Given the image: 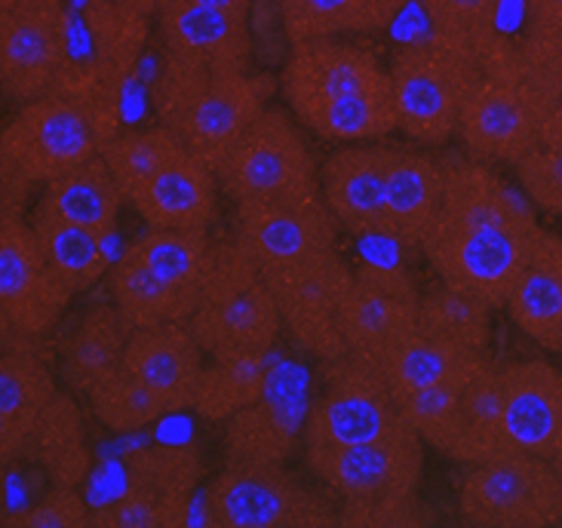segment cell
<instances>
[{
  "instance_id": "9",
  "label": "cell",
  "mask_w": 562,
  "mask_h": 528,
  "mask_svg": "<svg viewBox=\"0 0 562 528\" xmlns=\"http://www.w3.org/2000/svg\"><path fill=\"white\" fill-rule=\"evenodd\" d=\"M541 231L538 218L488 225L437 222L422 240V256L446 287L464 289L498 311L507 304Z\"/></svg>"
},
{
  "instance_id": "33",
  "label": "cell",
  "mask_w": 562,
  "mask_h": 528,
  "mask_svg": "<svg viewBox=\"0 0 562 528\" xmlns=\"http://www.w3.org/2000/svg\"><path fill=\"white\" fill-rule=\"evenodd\" d=\"M29 218L49 268L59 273L65 287L75 295L105 280L114 265L105 252V237H99L90 227L75 225L61 215L37 210V206H31Z\"/></svg>"
},
{
  "instance_id": "2",
  "label": "cell",
  "mask_w": 562,
  "mask_h": 528,
  "mask_svg": "<svg viewBox=\"0 0 562 528\" xmlns=\"http://www.w3.org/2000/svg\"><path fill=\"white\" fill-rule=\"evenodd\" d=\"M427 442L406 418L391 434L341 449L302 452L307 473L329 488L338 526H422Z\"/></svg>"
},
{
  "instance_id": "38",
  "label": "cell",
  "mask_w": 562,
  "mask_h": 528,
  "mask_svg": "<svg viewBox=\"0 0 562 528\" xmlns=\"http://www.w3.org/2000/svg\"><path fill=\"white\" fill-rule=\"evenodd\" d=\"M126 488L167 501L188 514L191 495L203 480V458L191 446H148L123 458Z\"/></svg>"
},
{
  "instance_id": "15",
  "label": "cell",
  "mask_w": 562,
  "mask_h": 528,
  "mask_svg": "<svg viewBox=\"0 0 562 528\" xmlns=\"http://www.w3.org/2000/svg\"><path fill=\"white\" fill-rule=\"evenodd\" d=\"M75 302L49 268L25 210H0V329L49 335Z\"/></svg>"
},
{
  "instance_id": "50",
  "label": "cell",
  "mask_w": 562,
  "mask_h": 528,
  "mask_svg": "<svg viewBox=\"0 0 562 528\" xmlns=\"http://www.w3.org/2000/svg\"><path fill=\"white\" fill-rule=\"evenodd\" d=\"M198 3H206V7H215V10H225V13L244 15V19H249V13H252V0H198Z\"/></svg>"
},
{
  "instance_id": "39",
  "label": "cell",
  "mask_w": 562,
  "mask_h": 528,
  "mask_svg": "<svg viewBox=\"0 0 562 528\" xmlns=\"http://www.w3.org/2000/svg\"><path fill=\"white\" fill-rule=\"evenodd\" d=\"M502 7L504 0H425L427 34L483 65L504 41H510L498 31Z\"/></svg>"
},
{
  "instance_id": "28",
  "label": "cell",
  "mask_w": 562,
  "mask_h": 528,
  "mask_svg": "<svg viewBox=\"0 0 562 528\" xmlns=\"http://www.w3.org/2000/svg\"><path fill=\"white\" fill-rule=\"evenodd\" d=\"M130 323L111 304H90L83 314L71 319V326L59 335L56 345V366L65 391L77 400H87V393L114 372L123 360V350L130 341Z\"/></svg>"
},
{
  "instance_id": "32",
  "label": "cell",
  "mask_w": 562,
  "mask_h": 528,
  "mask_svg": "<svg viewBox=\"0 0 562 528\" xmlns=\"http://www.w3.org/2000/svg\"><path fill=\"white\" fill-rule=\"evenodd\" d=\"M277 15L292 46L319 37L379 34L394 25L400 10L384 0H277Z\"/></svg>"
},
{
  "instance_id": "11",
  "label": "cell",
  "mask_w": 562,
  "mask_h": 528,
  "mask_svg": "<svg viewBox=\"0 0 562 528\" xmlns=\"http://www.w3.org/2000/svg\"><path fill=\"white\" fill-rule=\"evenodd\" d=\"M458 516L473 528H548L562 523V485L553 461L495 452L468 464L458 483Z\"/></svg>"
},
{
  "instance_id": "49",
  "label": "cell",
  "mask_w": 562,
  "mask_h": 528,
  "mask_svg": "<svg viewBox=\"0 0 562 528\" xmlns=\"http://www.w3.org/2000/svg\"><path fill=\"white\" fill-rule=\"evenodd\" d=\"M111 3H117L123 10H133V13H142L148 15V19H154V15L164 10L167 0H111Z\"/></svg>"
},
{
  "instance_id": "5",
  "label": "cell",
  "mask_w": 562,
  "mask_h": 528,
  "mask_svg": "<svg viewBox=\"0 0 562 528\" xmlns=\"http://www.w3.org/2000/svg\"><path fill=\"white\" fill-rule=\"evenodd\" d=\"M548 111V102L519 75L517 41H507L483 61V75L464 96L458 142L480 164L517 167L541 145Z\"/></svg>"
},
{
  "instance_id": "26",
  "label": "cell",
  "mask_w": 562,
  "mask_h": 528,
  "mask_svg": "<svg viewBox=\"0 0 562 528\" xmlns=\"http://www.w3.org/2000/svg\"><path fill=\"white\" fill-rule=\"evenodd\" d=\"M307 406L286 384H277L274 372L268 391L252 406L240 408L225 422V461L228 464H277L302 454Z\"/></svg>"
},
{
  "instance_id": "51",
  "label": "cell",
  "mask_w": 562,
  "mask_h": 528,
  "mask_svg": "<svg viewBox=\"0 0 562 528\" xmlns=\"http://www.w3.org/2000/svg\"><path fill=\"white\" fill-rule=\"evenodd\" d=\"M544 350H548V353H560L562 357V311L560 317H557V326H553V333H550Z\"/></svg>"
},
{
  "instance_id": "14",
  "label": "cell",
  "mask_w": 562,
  "mask_h": 528,
  "mask_svg": "<svg viewBox=\"0 0 562 528\" xmlns=\"http://www.w3.org/2000/svg\"><path fill=\"white\" fill-rule=\"evenodd\" d=\"M71 59V15L65 0H37L0 10V92L19 108L56 90Z\"/></svg>"
},
{
  "instance_id": "13",
  "label": "cell",
  "mask_w": 562,
  "mask_h": 528,
  "mask_svg": "<svg viewBox=\"0 0 562 528\" xmlns=\"http://www.w3.org/2000/svg\"><path fill=\"white\" fill-rule=\"evenodd\" d=\"M265 280L280 307L283 333L295 348L319 362L348 353L345 335L338 329V307L353 271L338 249L265 271Z\"/></svg>"
},
{
  "instance_id": "18",
  "label": "cell",
  "mask_w": 562,
  "mask_h": 528,
  "mask_svg": "<svg viewBox=\"0 0 562 528\" xmlns=\"http://www.w3.org/2000/svg\"><path fill=\"white\" fill-rule=\"evenodd\" d=\"M46 335L0 329V461L15 468L25 461L46 412L59 396Z\"/></svg>"
},
{
  "instance_id": "16",
  "label": "cell",
  "mask_w": 562,
  "mask_h": 528,
  "mask_svg": "<svg viewBox=\"0 0 562 528\" xmlns=\"http://www.w3.org/2000/svg\"><path fill=\"white\" fill-rule=\"evenodd\" d=\"M338 218L323 196L234 203V240L259 271L286 268L338 249Z\"/></svg>"
},
{
  "instance_id": "45",
  "label": "cell",
  "mask_w": 562,
  "mask_h": 528,
  "mask_svg": "<svg viewBox=\"0 0 562 528\" xmlns=\"http://www.w3.org/2000/svg\"><path fill=\"white\" fill-rule=\"evenodd\" d=\"M517 65L522 80L550 108H562V34L526 31L517 41Z\"/></svg>"
},
{
  "instance_id": "40",
  "label": "cell",
  "mask_w": 562,
  "mask_h": 528,
  "mask_svg": "<svg viewBox=\"0 0 562 528\" xmlns=\"http://www.w3.org/2000/svg\"><path fill=\"white\" fill-rule=\"evenodd\" d=\"M87 406L92 418L111 434H136L169 415L167 403L126 366H117L95 381V387L87 393Z\"/></svg>"
},
{
  "instance_id": "48",
  "label": "cell",
  "mask_w": 562,
  "mask_h": 528,
  "mask_svg": "<svg viewBox=\"0 0 562 528\" xmlns=\"http://www.w3.org/2000/svg\"><path fill=\"white\" fill-rule=\"evenodd\" d=\"M526 31L562 34V0H526Z\"/></svg>"
},
{
  "instance_id": "29",
  "label": "cell",
  "mask_w": 562,
  "mask_h": 528,
  "mask_svg": "<svg viewBox=\"0 0 562 528\" xmlns=\"http://www.w3.org/2000/svg\"><path fill=\"white\" fill-rule=\"evenodd\" d=\"M34 206L61 215L75 225L90 227L99 237H111L117 231L121 210L126 206V194L105 164V157L95 154L92 160L80 164L71 172L46 181Z\"/></svg>"
},
{
  "instance_id": "12",
  "label": "cell",
  "mask_w": 562,
  "mask_h": 528,
  "mask_svg": "<svg viewBox=\"0 0 562 528\" xmlns=\"http://www.w3.org/2000/svg\"><path fill=\"white\" fill-rule=\"evenodd\" d=\"M319 366L323 381L317 396L307 403L302 452L372 442L403 422L394 393L369 357L348 350Z\"/></svg>"
},
{
  "instance_id": "22",
  "label": "cell",
  "mask_w": 562,
  "mask_h": 528,
  "mask_svg": "<svg viewBox=\"0 0 562 528\" xmlns=\"http://www.w3.org/2000/svg\"><path fill=\"white\" fill-rule=\"evenodd\" d=\"M387 142H360L329 154L319 167V194L338 225L357 237H384L387 218Z\"/></svg>"
},
{
  "instance_id": "17",
  "label": "cell",
  "mask_w": 562,
  "mask_h": 528,
  "mask_svg": "<svg viewBox=\"0 0 562 528\" xmlns=\"http://www.w3.org/2000/svg\"><path fill=\"white\" fill-rule=\"evenodd\" d=\"M87 59H68L56 87L90 92L117 117L121 99L133 83L138 61L151 34V19L133 10H123L111 0H87L83 10Z\"/></svg>"
},
{
  "instance_id": "7",
  "label": "cell",
  "mask_w": 562,
  "mask_h": 528,
  "mask_svg": "<svg viewBox=\"0 0 562 528\" xmlns=\"http://www.w3.org/2000/svg\"><path fill=\"white\" fill-rule=\"evenodd\" d=\"M304 133L286 102H271L215 167L222 194L231 203L323 196L319 167Z\"/></svg>"
},
{
  "instance_id": "46",
  "label": "cell",
  "mask_w": 562,
  "mask_h": 528,
  "mask_svg": "<svg viewBox=\"0 0 562 528\" xmlns=\"http://www.w3.org/2000/svg\"><path fill=\"white\" fill-rule=\"evenodd\" d=\"M184 519V510L138 488H123L117 498L92 504V528H179Z\"/></svg>"
},
{
  "instance_id": "37",
  "label": "cell",
  "mask_w": 562,
  "mask_h": 528,
  "mask_svg": "<svg viewBox=\"0 0 562 528\" xmlns=\"http://www.w3.org/2000/svg\"><path fill=\"white\" fill-rule=\"evenodd\" d=\"M123 252L148 265L154 273L182 289L203 292L213 271L215 243L210 231H179V227H148L123 246Z\"/></svg>"
},
{
  "instance_id": "41",
  "label": "cell",
  "mask_w": 562,
  "mask_h": 528,
  "mask_svg": "<svg viewBox=\"0 0 562 528\" xmlns=\"http://www.w3.org/2000/svg\"><path fill=\"white\" fill-rule=\"evenodd\" d=\"M492 304L476 299L471 292L437 283L422 292L418 326L427 333L442 335L456 345L473 350H488L492 341Z\"/></svg>"
},
{
  "instance_id": "1",
  "label": "cell",
  "mask_w": 562,
  "mask_h": 528,
  "mask_svg": "<svg viewBox=\"0 0 562 528\" xmlns=\"http://www.w3.org/2000/svg\"><path fill=\"white\" fill-rule=\"evenodd\" d=\"M280 96L304 130L329 145L384 142L400 133L391 71L369 46L345 37L289 46Z\"/></svg>"
},
{
  "instance_id": "42",
  "label": "cell",
  "mask_w": 562,
  "mask_h": 528,
  "mask_svg": "<svg viewBox=\"0 0 562 528\" xmlns=\"http://www.w3.org/2000/svg\"><path fill=\"white\" fill-rule=\"evenodd\" d=\"M182 151V142L157 121L151 126H138V130H117L102 145V157L114 172V179L121 181L123 194H130L138 181H145L160 167H167L169 160Z\"/></svg>"
},
{
  "instance_id": "19",
  "label": "cell",
  "mask_w": 562,
  "mask_h": 528,
  "mask_svg": "<svg viewBox=\"0 0 562 528\" xmlns=\"http://www.w3.org/2000/svg\"><path fill=\"white\" fill-rule=\"evenodd\" d=\"M495 446L553 461L562 446V369L544 357L504 362Z\"/></svg>"
},
{
  "instance_id": "24",
  "label": "cell",
  "mask_w": 562,
  "mask_h": 528,
  "mask_svg": "<svg viewBox=\"0 0 562 528\" xmlns=\"http://www.w3.org/2000/svg\"><path fill=\"white\" fill-rule=\"evenodd\" d=\"M206 362L210 357L200 348L198 335L191 333L188 319H179V323L133 329L121 366L142 378L167 403L169 415H176L184 408H194Z\"/></svg>"
},
{
  "instance_id": "6",
  "label": "cell",
  "mask_w": 562,
  "mask_h": 528,
  "mask_svg": "<svg viewBox=\"0 0 562 528\" xmlns=\"http://www.w3.org/2000/svg\"><path fill=\"white\" fill-rule=\"evenodd\" d=\"M206 357L274 353L283 319L259 265L234 237L215 243L213 271L203 283L198 311L188 319Z\"/></svg>"
},
{
  "instance_id": "44",
  "label": "cell",
  "mask_w": 562,
  "mask_h": 528,
  "mask_svg": "<svg viewBox=\"0 0 562 528\" xmlns=\"http://www.w3.org/2000/svg\"><path fill=\"white\" fill-rule=\"evenodd\" d=\"M92 504L77 485H49L34 504L3 514V528H90Z\"/></svg>"
},
{
  "instance_id": "54",
  "label": "cell",
  "mask_w": 562,
  "mask_h": 528,
  "mask_svg": "<svg viewBox=\"0 0 562 528\" xmlns=\"http://www.w3.org/2000/svg\"><path fill=\"white\" fill-rule=\"evenodd\" d=\"M384 3H391V7H394V10H400V13H403V7H406V0H384Z\"/></svg>"
},
{
  "instance_id": "27",
  "label": "cell",
  "mask_w": 562,
  "mask_h": 528,
  "mask_svg": "<svg viewBox=\"0 0 562 528\" xmlns=\"http://www.w3.org/2000/svg\"><path fill=\"white\" fill-rule=\"evenodd\" d=\"M442 196L446 164L422 148L391 145L384 240L406 249H422V240L440 218Z\"/></svg>"
},
{
  "instance_id": "25",
  "label": "cell",
  "mask_w": 562,
  "mask_h": 528,
  "mask_svg": "<svg viewBox=\"0 0 562 528\" xmlns=\"http://www.w3.org/2000/svg\"><path fill=\"white\" fill-rule=\"evenodd\" d=\"M369 360L379 366L394 396L442 387V384H468L488 362H495L488 350L464 348L442 335L427 333L422 326L400 335Z\"/></svg>"
},
{
  "instance_id": "52",
  "label": "cell",
  "mask_w": 562,
  "mask_h": 528,
  "mask_svg": "<svg viewBox=\"0 0 562 528\" xmlns=\"http://www.w3.org/2000/svg\"><path fill=\"white\" fill-rule=\"evenodd\" d=\"M22 3H37V0H0V10H13V7H22Z\"/></svg>"
},
{
  "instance_id": "3",
  "label": "cell",
  "mask_w": 562,
  "mask_h": 528,
  "mask_svg": "<svg viewBox=\"0 0 562 528\" xmlns=\"http://www.w3.org/2000/svg\"><path fill=\"white\" fill-rule=\"evenodd\" d=\"M117 130V117L99 99L71 87H56L13 108L0 130L3 206L25 210L34 188L102 154V145Z\"/></svg>"
},
{
  "instance_id": "21",
  "label": "cell",
  "mask_w": 562,
  "mask_h": 528,
  "mask_svg": "<svg viewBox=\"0 0 562 528\" xmlns=\"http://www.w3.org/2000/svg\"><path fill=\"white\" fill-rule=\"evenodd\" d=\"M422 292L409 273L381 265H363L353 271L348 292L338 307V329L345 345L360 357H372L400 335L418 326Z\"/></svg>"
},
{
  "instance_id": "35",
  "label": "cell",
  "mask_w": 562,
  "mask_h": 528,
  "mask_svg": "<svg viewBox=\"0 0 562 528\" xmlns=\"http://www.w3.org/2000/svg\"><path fill=\"white\" fill-rule=\"evenodd\" d=\"M498 415H502V366L488 362L480 375H473L464 384L461 400H458L456 422L437 452L464 468L495 454L498 452V446H495Z\"/></svg>"
},
{
  "instance_id": "31",
  "label": "cell",
  "mask_w": 562,
  "mask_h": 528,
  "mask_svg": "<svg viewBox=\"0 0 562 528\" xmlns=\"http://www.w3.org/2000/svg\"><path fill=\"white\" fill-rule=\"evenodd\" d=\"M108 295L121 311V317L130 323V329L191 319L200 302V292L169 283L130 252L114 258L108 271Z\"/></svg>"
},
{
  "instance_id": "34",
  "label": "cell",
  "mask_w": 562,
  "mask_h": 528,
  "mask_svg": "<svg viewBox=\"0 0 562 528\" xmlns=\"http://www.w3.org/2000/svg\"><path fill=\"white\" fill-rule=\"evenodd\" d=\"M25 461L44 470L49 485H77L90 476V446L83 434V412L77 396L61 387L56 403L46 412L37 437L31 439Z\"/></svg>"
},
{
  "instance_id": "47",
  "label": "cell",
  "mask_w": 562,
  "mask_h": 528,
  "mask_svg": "<svg viewBox=\"0 0 562 528\" xmlns=\"http://www.w3.org/2000/svg\"><path fill=\"white\" fill-rule=\"evenodd\" d=\"M461 391H464V384H442V387L403 393V396H394V400L400 415L422 434L427 449L437 452L442 446V439H446V434H449L452 422H456Z\"/></svg>"
},
{
  "instance_id": "8",
  "label": "cell",
  "mask_w": 562,
  "mask_h": 528,
  "mask_svg": "<svg viewBox=\"0 0 562 528\" xmlns=\"http://www.w3.org/2000/svg\"><path fill=\"white\" fill-rule=\"evenodd\" d=\"M394 83L400 133L418 148H446L458 138V117L471 83L483 65L437 37H422L400 46L387 65Z\"/></svg>"
},
{
  "instance_id": "20",
  "label": "cell",
  "mask_w": 562,
  "mask_h": 528,
  "mask_svg": "<svg viewBox=\"0 0 562 528\" xmlns=\"http://www.w3.org/2000/svg\"><path fill=\"white\" fill-rule=\"evenodd\" d=\"M167 59L203 71H252V31L244 15L215 10L198 0H167L154 15Z\"/></svg>"
},
{
  "instance_id": "30",
  "label": "cell",
  "mask_w": 562,
  "mask_h": 528,
  "mask_svg": "<svg viewBox=\"0 0 562 528\" xmlns=\"http://www.w3.org/2000/svg\"><path fill=\"white\" fill-rule=\"evenodd\" d=\"M507 317L519 333L532 338L538 348L548 345L562 311V237L553 231H541L532 256L519 271L517 283L504 304Z\"/></svg>"
},
{
  "instance_id": "4",
  "label": "cell",
  "mask_w": 562,
  "mask_h": 528,
  "mask_svg": "<svg viewBox=\"0 0 562 528\" xmlns=\"http://www.w3.org/2000/svg\"><path fill=\"white\" fill-rule=\"evenodd\" d=\"M280 92V77L265 71H203L184 61H160L151 87L154 121L210 167L234 148Z\"/></svg>"
},
{
  "instance_id": "10",
  "label": "cell",
  "mask_w": 562,
  "mask_h": 528,
  "mask_svg": "<svg viewBox=\"0 0 562 528\" xmlns=\"http://www.w3.org/2000/svg\"><path fill=\"white\" fill-rule=\"evenodd\" d=\"M203 523L213 528H323L338 526V514L329 498L286 468V461H225L203 488Z\"/></svg>"
},
{
  "instance_id": "36",
  "label": "cell",
  "mask_w": 562,
  "mask_h": 528,
  "mask_svg": "<svg viewBox=\"0 0 562 528\" xmlns=\"http://www.w3.org/2000/svg\"><path fill=\"white\" fill-rule=\"evenodd\" d=\"M271 353H222L210 357L194 396V412L203 422L225 424L240 408L265 396L271 381Z\"/></svg>"
},
{
  "instance_id": "23",
  "label": "cell",
  "mask_w": 562,
  "mask_h": 528,
  "mask_svg": "<svg viewBox=\"0 0 562 528\" xmlns=\"http://www.w3.org/2000/svg\"><path fill=\"white\" fill-rule=\"evenodd\" d=\"M218 191L215 169L184 148L167 167L138 181L126 194V206L148 227L210 231L218 215Z\"/></svg>"
},
{
  "instance_id": "53",
  "label": "cell",
  "mask_w": 562,
  "mask_h": 528,
  "mask_svg": "<svg viewBox=\"0 0 562 528\" xmlns=\"http://www.w3.org/2000/svg\"><path fill=\"white\" fill-rule=\"evenodd\" d=\"M553 468H557V476H560V485H562V446L557 449V454H553Z\"/></svg>"
},
{
  "instance_id": "43",
  "label": "cell",
  "mask_w": 562,
  "mask_h": 528,
  "mask_svg": "<svg viewBox=\"0 0 562 528\" xmlns=\"http://www.w3.org/2000/svg\"><path fill=\"white\" fill-rule=\"evenodd\" d=\"M517 181L532 206L562 218V108H550L544 136L517 167Z\"/></svg>"
}]
</instances>
